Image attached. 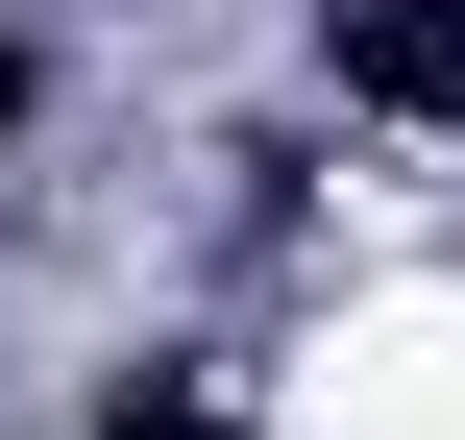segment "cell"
<instances>
[{
	"mask_svg": "<svg viewBox=\"0 0 465 440\" xmlns=\"http://www.w3.org/2000/svg\"><path fill=\"white\" fill-rule=\"evenodd\" d=\"M98 440H221V392H196V367H123V392H98Z\"/></svg>",
	"mask_w": 465,
	"mask_h": 440,
	"instance_id": "obj_2",
	"label": "cell"
},
{
	"mask_svg": "<svg viewBox=\"0 0 465 440\" xmlns=\"http://www.w3.org/2000/svg\"><path fill=\"white\" fill-rule=\"evenodd\" d=\"M319 73L392 122H465V0H319Z\"/></svg>",
	"mask_w": 465,
	"mask_h": 440,
	"instance_id": "obj_1",
	"label": "cell"
},
{
	"mask_svg": "<svg viewBox=\"0 0 465 440\" xmlns=\"http://www.w3.org/2000/svg\"><path fill=\"white\" fill-rule=\"evenodd\" d=\"M0 122H25V49H0Z\"/></svg>",
	"mask_w": 465,
	"mask_h": 440,
	"instance_id": "obj_3",
	"label": "cell"
}]
</instances>
